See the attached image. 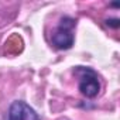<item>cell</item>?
Listing matches in <instances>:
<instances>
[{
    "mask_svg": "<svg viewBox=\"0 0 120 120\" xmlns=\"http://www.w3.org/2000/svg\"><path fill=\"white\" fill-rule=\"evenodd\" d=\"M74 27L75 20L69 17H64L61 24L52 35V44L59 49H68L74 45Z\"/></svg>",
    "mask_w": 120,
    "mask_h": 120,
    "instance_id": "cell-1",
    "label": "cell"
},
{
    "mask_svg": "<svg viewBox=\"0 0 120 120\" xmlns=\"http://www.w3.org/2000/svg\"><path fill=\"white\" fill-rule=\"evenodd\" d=\"M76 71L81 74V81H79L81 93L85 95L86 98H95L100 90V83L95 71L89 68H81V67Z\"/></svg>",
    "mask_w": 120,
    "mask_h": 120,
    "instance_id": "cell-2",
    "label": "cell"
},
{
    "mask_svg": "<svg viewBox=\"0 0 120 120\" xmlns=\"http://www.w3.org/2000/svg\"><path fill=\"white\" fill-rule=\"evenodd\" d=\"M7 120H40L38 114L31 109L27 103L17 100L13 102L9 109V119Z\"/></svg>",
    "mask_w": 120,
    "mask_h": 120,
    "instance_id": "cell-3",
    "label": "cell"
},
{
    "mask_svg": "<svg viewBox=\"0 0 120 120\" xmlns=\"http://www.w3.org/2000/svg\"><path fill=\"white\" fill-rule=\"evenodd\" d=\"M106 24L113 27V28H117L120 26V20L119 19H109V20H106Z\"/></svg>",
    "mask_w": 120,
    "mask_h": 120,
    "instance_id": "cell-4",
    "label": "cell"
}]
</instances>
